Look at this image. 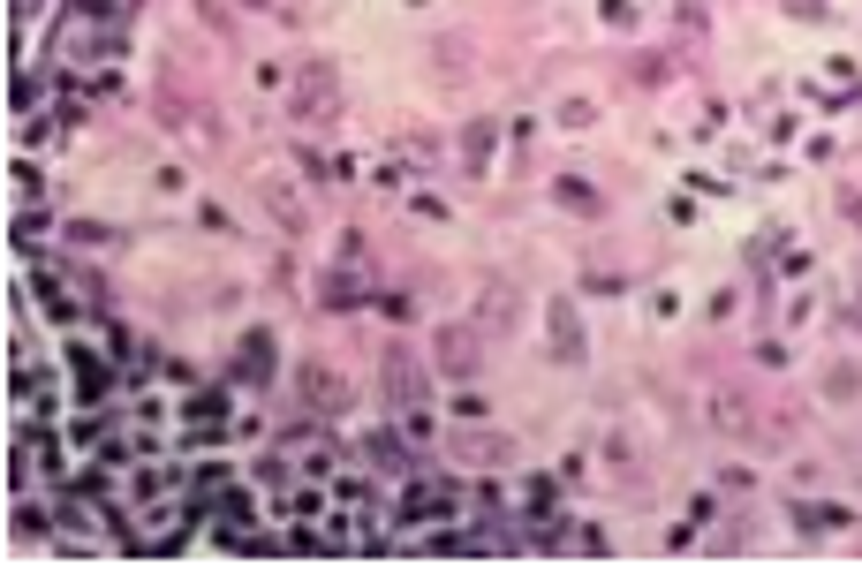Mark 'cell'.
Listing matches in <instances>:
<instances>
[{"label": "cell", "mask_w": 862, "mask_h": 582, "mask_svg": "<svg viewBox=\"0 0 862 582\" xmlns=\"http://www.w3.org/2000/svg\"><path fill=\"white\" fill-rule=\"evenodd\" d=\"M439 356H447V371H454V378L477 371V363H469V356H477V341H469V333H439Z\"/></svg>", "instance_id": "3957f363"}, {"label": "cell", "mask_w": 862, "mask_h": 582, "mask_svg": "<svg viewBox=\"0 0 862 582\" xmlns=\"http://www.w3.org/2000/svg\"><path fill=\"white\" fill-rule=\"evenodd\" d=\"M522 507H530V514L552 507V477H522Z\"/></svg>", "instance_id": "52a82bcc"}, {"label": "cell", "mask_w": 862, "mask_h": 582, "mask_svg": "<svg viewBox=\"0 0 862 582\" xmlns=\"http://www.w3.org/2000/svg\"><path fill=\"white\" fill-rule=\"evenodd\" d=\"M711 416H719V431H749V424H742V401H734V394L711 401Z\"/></svg>", "instance_id": "8992f818"}, {"label": "cell", "mask_w": 862, "mask_h": 582, "mask_svg": "<svg viewBox=\"0 0 862 582\" xmlns=\"http://www.w3.org/2000/svg\"><path fill=\"white\" fill-rule=\"evenodd\" d=\"M303 394H311V401H326V409H341V401H348V386H341L333 371H303Z\"/></svg>", "instance_id": "277c9868"}, {"label": "cell", "mask_w": 862, "mask_h": 582, "mask_svg": "<svg viewBox=\"0 0 862 582\" xmlns=\"http://www.w3.org/2000/svg\"><path fill=\"white\" fill-rule=\"evenodd\" d=\"M46 310H53V318H76V295L61 288V280H53V273H46Z\"/></svg>", "instance_id": "5b68a950"}, {"label": "cell", "mask_w": 862, "mask_h": 582, "mask_svg": "<svg viewBox=\"0 0 862 582\" xmlns=\"http://www.w3.org/2000/svg\"><path fill=\"white\" fill-rule=\"evenodd\" d=\"M386 378H394V394H401V401H416V371H409L401 356H394V371H386Z\"/></svg>", "instance_id": "9c48e42d"}, {"label": "cell", "mask_w": 862, "mask_h": 582, "mask_svg": "<svg viewBox=\"0 0 862 582\" xmlns=\"http://www.w3.org/2000/svg\"><path fill=\"white\" fill-rule=\"evenodd\" d=\"M560 205H575V212H598V197H590L583 182H560Z\"/></svg>", "instance_id": "ba28073f"}, {"label": "cell", "mask_w": 862, "mask_h": 582, "mask_svg": "<svg viewBox=\"0 0 862 582\" xmlns=\"http://www.w3.org/2000/svg\"><path fill=\"white\" fill-rule=\"evenodd\" d=\"M242 378H273V333H250L242 341V363H235Z\"/></svg>", "instance_id": "7a4b0ae2"}, {"label": "cell", "mask_w": 862, "mask_h": 582, "mask_svg": "<svg viewBox=\"0 0 862 582\" xmlns=\"http://www.w3.org/2000/svg\"><path fill=\"white\" fill-rule=\"evenodd\" d=\"M454 454H469V462H507V446L500 439H492V431H454Z\"/></svg>", "instance_id": "6da1fadb"}]
</instances>
